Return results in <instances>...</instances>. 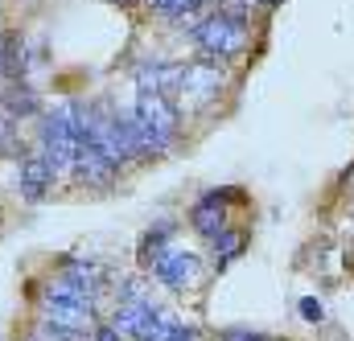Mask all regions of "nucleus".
<instances>
[{
	"label": "nucleus",
	"mask_w": 354,
	"mask_h": 341,
	"mask_svg": "<svg viewBox=\"0 0 354 341\" xmlns=\"http://www.w3.org/2000/svg\"><path fill=\"white\" fill-rule=\"evenodd\" d=\"M132 124H136V140H140V157L153 153H169L181 132V111L169 95H153V90H136V107H132Z\"/></svg>",
	"instance_id": "f257e3e1"
},
{
	"label": "nucleus",
	"mask_w": 354,
	"mask_h": 341,
	"mask_svg": "<svg viewBox=\"0 0 354 341\" xmlns=\"http://www.w3.org/2000/svg\"><path fill=\"white\" fill-rule=\"evenodd\" d=\"M248 37H252V33H248V21L235 17V12H227V8L202 17V21L189 29V41L202 50L206 62H214V58H239V54L248 50Z\"/></svg>",
	"instance_id": "f03ea898"
},
{
	"label": "nucleus",
	"mask_w": 354,
	"mask_h": 341,
	"mask_svg": "<svg viewBox=\"0 0 354 341\" xmlns=\"http://www.w3.org/2000/svg\"><path fill=\"white\" fill-rule=\"evenodd\" d=\"M37 313H41V321H50L58 329H71V333H83V338H87L91 329H95V321H99L91 296L71 292V288H62L54 280H46V288L37 292Z\"/></svg>",
	"instance_id": "7ed1b4c3"
},
{
	"label": "nucleus",
	"mask_w": 354,
	"mask_h": 341,
	"mask_svg": "<svg viewBox=\"0 0 354 341\" xmlns=\"http://www.w3.org/2000/svg\"><path fill=\"white\" fill-rule=\"evenodd\" d=\"M149 271H153V275H157V284H165L169 292H185V288H194V284L202 280V259L174 243V247L157 259Z\"/></svg>",
	"instance_id": "20e7f679"
},
{
	"label": "nucleus",
	"mask_w": 354,
	"mask_h": 341,
	"mask_svg": "<svg viewBox=\"0 0 354 341\" xmlns=\"http://www.w3.org/2000/svg\"><path fill=\"white\" fill-rule=\"evenodd\" d=\"M231 197H239V189H214V193H206V197H198L194 206H189V226L202 235V239H214V235H223L227 231V202Z\"/></svg>",
	"instance_id": "39448f33"
},
{
	"label": "nucleus",
	"mask_w": 354,
	"mask_h": 341,
	"mask_svg": "<svg viewBox=\"0 0 354 341\" xmlns=\"http://www.w3.org/2000/svg\"><path fill=\"white\" fill-rule=\"evenodd\" d=\"M54 169L46 165V157L41 153H25L21 161H17V193H21V202H41L50 189H54Z\"/></svg>",
	"instance_id": "423d86ee"
},
{
	"label": "nucleus",
	"mask_w": 354,
	"mask_h": 341,
	"mask_svg": "<svg viewBox=\"0 0 354 341\" xmlns=\"http://www.w3.org/2000/svg\"><path fill=\"white\" fill-rule=\"evenodd\" d=\"M177 90L189 99V103H206V99H214L218 90H223V70L214 66V62H189V66H181V83Z\"/></svg>",
	"instance_id": "0eeeda50"
},
{
	"label": "nucleus",
	"mask_w": 354,
	"mask_h": 341,
	"mask_svg": "<svg viewBox=\"0 0 354 341\" xmlns=\"http://www.w3.org/2000/svg\"><path fill=\"white\" fill-rule=\"evenodd\" d=\"M0 115H4L8 124L33 119V115H41V95L25 83V79H21V83H4V90H0Z\"/></svg>",
	"instance_id": "6e6552de"
},
{
	"label": "nucleus",
	"mask_w": 354,
	"mask_h": 341,
	"mask_svg": "<svg viewBox=\"0 0 354 341\" xmlns=\"http://www.w3.org/2000/svg\"><path fill=\"white\" fill-rule=\"evenodd\" d=\"M174 231H177L174 222H157V226H153V231L140 239V251H136L140 267H153L157 259H161L165 251H169V247H174Z\"/></svg>",
	"instance_id": "1a4fd4ad"
},
{
	"label": "nucleus",
	"mask_w": 354,
	"mask_h": 341,
	"mask_svg": "<svg viewBox=\"0 0 354 341\" xmlns=\"http://www.w3.org/2000/svg\"><path fill=\"white\" fill-rule=\"evenodd\" d=\"M210 243H214V259H218V267H227L231 259L243 255V243H248V235H243V231H223V235H214Z\"/></svg>",
	"instance_id": "9d476101"
},
{
	"label": "nucleus",
	"mask_w": 354,
	"mask_h": 341,
	"mask_svg": "<svg viewBox=\"0 0 354 341\" xmlns=\"http://www.w3.org/2000/svg\"><path fill=\"white\" fill-rule=\"evenodd\" d=\"M149 4H153L161 17H174V21L177 17H198V12L206 8V0H149Z\"/></svg>",
	"instance_id": "9b49d317"
},
{
	"label": "nucleus",
	"mask_w": 354,
	"mask_h": 341,
	"mask_svg": "<svg viewBox=\"0 0 354 341\" xmlns=\"http://www.w3.org/2000/svg\"><path fill=\"white\" fill-rule=\"evenodd\" d=\"M33 341H83V333H71V329H58V325H50V321H37Z\"/></svg>",
	"instance_id": "f8f14e48"
},
{
	"label": "nucleus",
	"mask_w": 354,
	"mask_h": 341,
	"mask_svg": "<svg viewBox=\"0 0 354 341\" xmlns=\"http://www.w3.org/2000/svg\"><path fill=\"white\" fill-rule=\"evenodd\" d=\"M161 341H206V338H202V329H198V325H189V321H181V317H177L174 325H169V333H165Z\"/></svg>",
	"instance_id": "ddd939ff"
},
{
	"label": "nucleus",
	"mask_w": 354,
	"mask_h": 341,
	"mask_svg": "<svg viewBox=\"0 0 354 341\" xmlns=\"http://www.w3.org/2000/svg\"><path fill=\"white\" fill-rule=\"evenodd\" d=\"M91 341H128L111 321H95V329H91Z\"/></svg>",
	"instance_id": "4468645a"
},
{
	"label": "nucleus",
	"mask_w": 354,
	"mask_h": 341,
	"mask_svg": "<svg viewBox=\"0 0 354 341\" xmlns=\"http://www.w3.org/2000/svg\"><path fill=\"white\" fill-rule=\"evenodd\" d=\"M301 317H305V321H322V317H326V309H322V300H313V296H305V300H301Z\"/></svg>",
	"instance_id": "2eb2a0df"
},
{
	"label": "nucleus",
	"mask_w": 354,
	"mask_h": 341,
	"mask_svg": "<svg viewBox=\"0 0 354 341\" xmlns=\"http://www.w3.org/2000/svg\"><path fill=\"white\" fill-rule=\"evenodd\" d=\"M218 341H268L264 333H252V329H223Z\"/></svg>",
	"instance_id": "dca6fc26"
},
{
	"label": "nucleus",
	"mask_w": 354,
	"mask_h": 341,
	"mask_svg": "<svg viewBox=\"0 0 354 341\" xmlns=\"http://www.w3.org/2000/svg\"><path fill=\"white\" fill-rule=\"evenodd\" d=\"M8 144H12V132H8V119H4V115H0V153H4V148H8Z\"/></svg>",
	"instance_id": "f3484780"
},
{
	"label": "nucleus",
	"mask_w": 354,
	"mask_h": 341,
	"mask_svg": "<svg viewBox=\"0 0 354 341\" xmlns=\"http://www.w3.org/2000/svg\"><path fill=\"white\" fill-rule=\"evenodd\" d=\"M252 4H264V8H276V4H280V0H252Z\"/></svg>",
	"instance_id": "a211bd4d"
},
{
	"label": "nucleus",
	"mask_w": 354,
	"mask_h": 341,
	"mask_svg": "<svg viewBox=\"0 0 354 341\" xmlns=\"http://www.w3.org/2000/svg\"><path fill=\"white\" fill-rule=\"evenodd\" d=\"M115 4H132V0H115Z\"/></svg>",
	"instance_id": "6ab92c4d"
},
{
	"label": "nucleus",
	"mask_w": 354,
	"mask_h": 341,
	"mask_svg": "<svg viewBox=\"0 0 354 341\" xmlns=\"http://www.w3.org/2000/svg\"><path fill=\"white\" fill-rule=\"evenodd\" d=\"M0 4H4V0H0Z\"/></svg>",
	"instance_id": "aec40b11"
}]
</instances>
